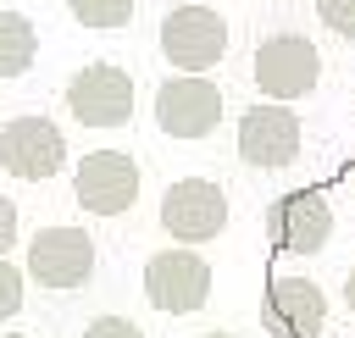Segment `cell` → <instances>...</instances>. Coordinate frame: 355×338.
Segmentation results:
<instances>
[{"instance_id": "277c9868", "label": "cell", "mask_w": 355, "mask_h": 338, "mask_svg": "<svg viewBox=\"0 0 355 338\" xmlns=\"http://www.w3.org/2000/svg\"><path fill=\"white\" fill-rule=\"evenodd\" d=\"M222 122V89L200 72H178L155 89V127L166 139H205Z\"/></svg>"}, {"instance_id": "9c48e42d", "label": "cell", "mask_w": 355, "mask_h": 338, "mask_svg": "<svg viewBox=\"0 0 355 338\" xmlns=\"http://www.w3.org/2000/svg\"><path fill=\"white\" fill-rule=\"evenodd\" d=\"M0 166L22 183H44L67 166V139L50 116H11L0 127Z\"/></svg>"}, {"instance_id": "e0dca14e", "label": "cell", "mask_w": 355, "mask_h": 338, "mask_svg": "<svg viewBox=\"0 0 355 338\" xmlns=\"http://www.w3.org/2000/svg\"><path fill=\"white\" fill-rule=\"evenodd\" d=\"M83 338H144L128 316H94L89 327H83Z\"/></svg>"}, {"instance_id": "7a4b0ae2", "label": "cell", "mask_w": 355, "mask_h": 338, "mask_svg": "<svg viewBox=\"0 0 355 338\" xmlns=\"http://www.w3.org/2000/svg\"><path fill=\"white\" fill-rule=\"evenodd\" d=\"M161 55L178 72H211L227 55V22L211 6H172L161 17Z\"/></svg>"}, {"instance_id": "8fae6325", "label": "cell", "mask_w": 355, "mask_h": 338, "mask_svg": "<svg viewBox=\"0 0 355 338\" xmlns=\"http://www.w3.org/2000/svg\"><path fill=\"white\" fill-rule=\"evenodd\" d=\"M239 155L261 172L288 166L300 155V116L288 111V100H261L239 116Z\"/></svg>"}, {"instance_id": "5b68a950", "label": "cell", "mask_w": 355, "mask_h": 338, "mask_svg": "<svg viewBox=\"0 0 355 338\" xmlns=\"http://www.w3.org/2000/svg\"><path fill=\"white\" fill-rule=\"evenodd\" d=\"M139 161L122 155V150H89L72 172V199L89 211V216H122L133 199H139Z\"/></svg>"}, {"instance_id": "30bf717a", "label": "cell", "mask_w": 355, "mask_h": 338, "mask_svg": "<svg viewBox=\"0 0 355 338\" xmlns=\"http://www.w3.org/2000/svg\"><path fill=\"white\" fill-rule=\"evenodd\" d=\"M161 227L178 244H211L227 227V194L211 177H183L161 194Z\"/></svg>"}, {"instance_id": "7402d4cb", "label": "cell", "mask_w": 355, "mask_h": 338, "mask_svg": "<svg viewBox=\"0 0 355 338\" xmlns=\"http://www.w3.org/2000/svg\"><path fill=\"white\" fill-rule=\"evenodd\" d=\"M349 177H355V155H349Z\"/></svg>"}, {"instance_id": "ac0fdd59", "label": "cell", "mask_w": 355, "mask_h": 338, "mask_svg": "<svg viewBox=\"0 0 355 338\" xmlns=\"http://www.w3.org/2000/svg\"><path fill=\"white\" fill-rule=\"evenodd\" d=\"M11 244H17V205L0 194V255H6Z\"/></svg>"}, {"instance_id": "ba28073f", "label": "cell", "mask_w": 355, "mask_h": 338, "mask_svg": "<svg viewBox=\"0 0 355 338\" xmlns=\"http://www.w3.org/2000/svg\"><path fill=\"white\" fill-rule=\"evenodd\" d=\"M28 277L44 288H83L94 277V238L83 227H39L28 238Z\"/></svg>"}, {"instance_id": "3957f363", "label": "cell", "mask_w": 355, "mask_h": 338, "mask_svg": "<svg viewBox=\"0 0 355 338\" xmlns=\"http://www.w3.org/2000/svg\"><path fill=\"white\" fill-rule=\"evenodd\" d=\"M133 78L116 66V61H89L72 72L67 83V111L83 122V127H122L133 116Z\"/></svg>"}, {"instance_id": "ffe728a7", "label": "cell", "mask_w": 355, "mask_h": 338, "mask_svg": "<svg viewBox=\"0 0 355 338\" xmlns=\"http://www.w3.org/2000/svg\"><path fill=\"white\" fill-rule=\"evenodd\" d=\"M200 338H233V332H200Z\"/></svg>"}, {"instance_id": "d6986e66", "label": "cell", "mask_w": 355, "mask_h": 338, "mask_svg": "<svg viewBox=\"0 0 355 338\" xmlns=\"http://www.w3.org/2000/svg\"><path fill=\"white\" fill-rule=\"evenodd\" d=\"M344 305L355 310V266H349V277H344Z\"/></svg>"}, {"instance_id": "7c38bea8", "label": "cell", "mask_w": 355, "mask_h": 338, "mask_svg": "<svg viewBox=\"0 0 355 338\" xmlns=\"http://www.w3.org/2000/svg\"><path fill=\"white\" fill-rule=\"evenodd\" d=\"M261 321L277 338H316L327 321V294L311 277H272L261 299Z\"/></svg>"}, {"instance_id": "9a60e30c", "label": "cell", "mask_w": 355, "mask_h": 338, "mask_svg": "<svg viewBox=\"0 0 355 338\" xmlns=\"http://www.w3.org/2000/svg\"><path fill=\"white\" fill-rule=\"evenodd\" d=\"M22 288H28V272L0 255V321H11V316L22 310Z\"/></svg>"}, {"instance_id": "4fadbf2b", "label": "cell", "mask_w": 355, "mask_h": 338, "mask_svg": "<svg viewBox=\"0 0 355 338\" xmlns=\"http://www.w3.org/2000/svg\"><path fill=\"white\" fill-rule=\"evenodd\" d=\"M39 55V33L22 11H6L0 6V78H22Z\"/></svg>"}, {"instance_id": "52a82bcc", "label": "cell", "mask_w": 355, "mask_h": 338, "mask_svg": "<svg viewBox=\"0 0 355 338\" xmlns=\"http://www.w3.org/2000/svg\"><path fill=\"white\" fill-rule=\"evenodd\" d=\"M266 238L277 255H316L333 238V205L322 188H294L283 199H272L266 211Z\"/></svg>"}, {"instance_id": "44dd1931", "label": "cell", "mask_w": 355, "mask_h": 338, "mask_svg": "<svg viewBox=\"0 0 355 338\" xmlns=\"http://www.w3.org/2000/svg\"><path fill=\"white\" fill-rule=\"evenodd\" d=\"M6 338H33V332H6Z\"/></svg>"}, {"instance_id": "6da1fadb", "label": "cell", "mask_w": 355, "mask_h": 338, "mask_svg": "<svg viewBox=\"0 0 355 338\" xmlns=\"http://www.w3.org/2000/svg\"><path fill=\"white\" fill-rule=\"evenodd\" d=\"M250 78L266 100H300L322 83V55L311 39L300 33H272L255 44V61H250Z\"/></svg>"}, {"instance_id": "8992f818", "label": "cell", "mask_w": 355, "mask_h": 338, "mask_svg": "<svg viewBox=\"0 0 355 338\" xmlns=\"http://www.w3.org/2000/svg\"><path fill=\"white\" fill-rule=\"evenodd\" d=\"M144 299L161 316H189L211 299V266L194 249H161L144 260Z\"/></svg>"}, {"instance_id": "2e32d148", "label": "cell", "mask_w": 355, "mask_h": 338, "mask_svg": "<svg viewBox=\"0 0 355 338\" xmlns=\"http://www.w3.org/2000/svg\"><path fill=\"white\" fill-rule=\"evenodd\" d=\"M322 28H333L338 39H355V0H316Z\"/></svg>"}, {"instance_id": "5bb4252c", "label": "cell", "mask_w": 355, "mask_h": 338, "mask_svg": "<svg viewBox=\"0 0 355 338\" xmlns=\"http://www.w3.org/2000/svg\"><path fill=\"white\" fill-rule=\"evenodd\" d=\"M67 11H72L83 28H94V33H116V28L133 22L139 0H67Z\"/></svg>"}]
</instances>
